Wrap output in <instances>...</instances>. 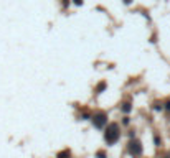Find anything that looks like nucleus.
<instances>
[{
	"label": "nucleus",
	"mask_w": 170,
	"mask_h": 158,
	"mask_svg": "<svg viewBox=\"0 0 170 158\" xmlns=\"http://www.w3.org/2000/svg\"><path fill=\"white\" fill-rule=\"evenodd\" d=\"M104 137H106V142L111 143V145L117 142V138H119V125L117 124H111V125L106 128Z\"/></svg>",
	"instance_id": "obj_1"
},
{
	"label": "nucleus",
	"mask_w": 170,
	"mask_h": 158,
	"mask_svg": "<svg viewBox=\"0 0 170 158\" xmlns=\"http://www.w3.org/2000/svg\"><path fill=\"white\" fill-rule=\"evenodd\" d=\"M129 152H130V155L139 156L140 153H142V145H140V142L139 140H130L129 142Z\"/></svg>",
	"instance_id": "obj_2"
},
{
	"label": "nucleus",
	"mask_w": 170,
	"mask_h": 158,
	"mask_svg": "<svg viewBox=\"0 0 170 158\" xmlns=\"http://www.w3.org/2000/svg\"><path fill=\"white\" fill-rule=\"evenodd\" d=\"M93 122H94V125L98 128H103L106 125V122H108V117H106V114L99 112V114H96V115L93 117Z\"/></svg>",
	"instance_id": "obj_3"
},
{
	"label": "nucleus",
	"mask_w": 170,
	"mask_h": 158,
	"mask_svg": "<svg viewBox=\"0 0 170 158\" xmlns=\"http://www.w3.org/2000/svg\"><path fill=\"white\" fill-rule=\"evenodd\" d=\"M122 111H124V112H129V111H130V104H129V102H125V104L122 105Z\"/></svg>",
	"instance_id": "obj_4"
},
{
	"label": "nucleus",
	"mask_w": 170,
	"mask_h": 158,
	"mask_svg": "<svg viewBox=\"0 0 170 158\" xmlns=\"http://www.w3.org/2000/svg\"><path fill=\"white\" fill-rule=\"evenodd\" d=\"M104 87H106V84H104V83H101V84L98 86V89H96V92H98V94H99V92H101V91H103Z\"/></svg>",
	"instance_id": "obj_5"
},
{
	"label": "nucleus",
	"mask_w": 170,
	"mask_h": 158,
	"mask_svg": "<svg viewBox=\"0 0 170 158\" xmlns=\"http://www.w3.org/2000/svg\"><path fill=\"white\" fill-rule=\"evenodd\" d=\"M98 156H99V158H104L106 155H104V152H99V153H98Z\"/></svg>",
	"instance_id": "obj_6"
},
{
	"label": "nucleus",
	"mask_w": 170,
	"mask_h": 158,
	"mask_svg": "<svg viewBox=\"0 0 170 158\" xmlns=\"http://www.w3.org/2000/svg\"><path fill=\"white\" fill-rule=\"evenodd\" d=\"M165 109H167V111L170 112V102H167V104H165Z\"/></svg>",
	"instance_id": "obj_7"
},
{
	"label": "nucleus",
	"mask_w": 170,
	"mask_h": 158,
	"mask_svg": "<svg viewBox=\"0 0 170 158\" xmlns=\"http://www.w3.org/2000/svg\"><path fill=\"white\" fill-rule=\"evenodd\" d=\"M74 2H76V3H81V2H83V0H74Z\"/></svg>",
	"instance_id": "obj_8"
},
{
	"label": "nucleus",
	"mask_w": 170,
	"mask_h": 158,
	"mask_svg": "<svg viewBox=\"0 0 170 158\" xmlns=\"http://www.w3.org/2000/svg\"><path fill=\"white\" fill-rule=\"evenodd\" d=\"M124 2H125V3H130V0H124Z\"/></svg>",
	"instance_id": "obj_9"
}]
</instances>
